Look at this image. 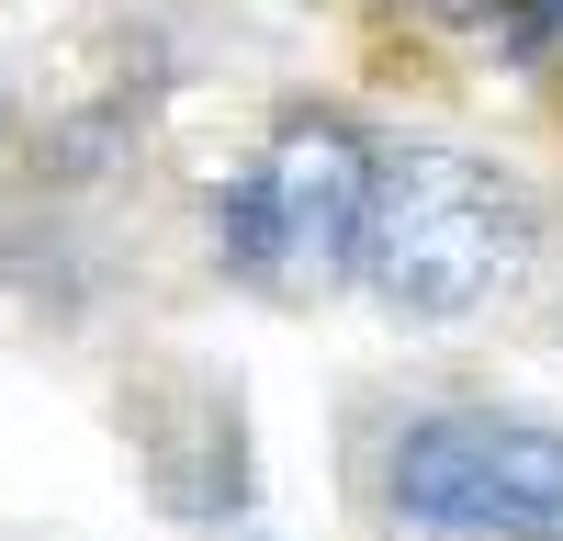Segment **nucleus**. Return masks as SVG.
Wrapping results in <instances>:
<instances>
[{"mask_svg": "<svg viewBox=\"0 0 563 541\" xmlns=\"http://www.w3.org/2000/svg\"><path fill=\"white\" fill-rule=\"evenodd\" d=\"M541 214L519 192V169H496L474 147H395L372 158V214H361V283L395 316H474L530 270Z\"/></svg>", "mask_w": 563, "mask_h": 541, "instance_id": "obj_1", "label": "nucleus"}, {"mask_svg": "<svg viewBox=\"0 0 563 541\" xmlns=\"http://www.w3.org/2000/svg\"><path fill=\"white\" fill-rule=\"evenodd\" d=\"M384 496L429 541H563V429L496 418V406L406 418Z\"/></svg>", "mask_w": 563, "mask_h": 541, "instance_id": "obj_2", "label": "nucleus"}, {"mask_svg": "<svg viewBox=\"0 0 563 541\" xmlns=\"http://www.w3.org/2000/svg\"><path fill=\"white\" fill-rule=\"evenodd\" d=\"M361 214H372V135L339 113H294L225 180L214 249L249 283H339L361 260Z\"/></svg>", "mask_w": 563, "mask_h": 541, "instance_id": "obj_3", "label": "nucleus"}]
</instances>
